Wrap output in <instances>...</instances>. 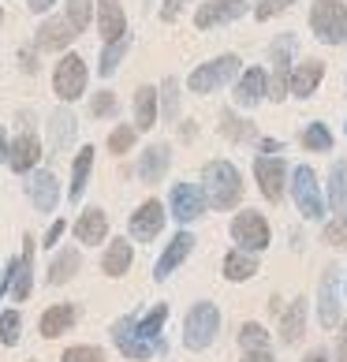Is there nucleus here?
<instances>
[{"instance_id":"f257e3e1","label":"nucleus","mask_w":347,"mask_h":362,"mask_svg":"<svg viewBox=\"0 0 347 362\" xmlns=\"http://www.w3.org/2000/svg\"><path fill=\"white\" fill-rule=\"evenodd\" d=\"M202 198H206V209H217V213H228L243 202V172H239L232 160H206L202 168Z\"/></svg>"},{"instance_id":"f03ea898","label":"nucleus","mask_w":347,"mask_h":362,"mask_svg":"<svg viewBox=\"0 0 347 362\" xmlns=\"http://www.w3.org/2000/svg\"><path fill=\"white\" fill-rule=\"evenodd\" d=\"M220 337V310L217 303L209 299H198L191 310L183 314V347L187 351H209L213 344Z\"/></svg>"},{"instance_id":"7ed1b4c3","label":"nucleus","mask_w":347,"mask_h":362,"mask_svg":"<svg viewBox=\"0 0 347 362\" xmlns=\"http://www.w3.org/2000/svg\"><path fill=\"white\" fill-rule=\"evenodd\" d=\"M288 191H291V202H295V209L302 213V221L317 224V221L329 217L325 191H322V183H317V172H314L310 165H295V168H291Z\"/></svg>"},{"instance_id":"20e7f679","label":"nucleus","mask_w":347,"mask_h":362,"mask_svg":"<svg viewBox=\"0 0 347 362\" xmlns=\"http://www.w3.org/2000/svg\"><path fill=\"white\" fill-rule=\"evenodd\" d=\"M239 71H243V60H239L235 52H220V57L198 64V68L187 75V90L198 93V98H206V93H217L220 86L235 83Z\"/></svg>"},{"instance_id":"39448f33","label":"nucleus","mask_w":347,"mask_h":362,"mask_svg":"<svg viewBox=\"0 0 347 362\" xmlns=\"http://www.w3.org/2000/svg\"><path fill=\"white\" fill-rule=\"evenodd\" d=\"M306 19H310V30L322 45L329 49L347 45V4L343 0H314Z\"/></svg>"},{"instance_id":"423d86ee","label":"nucleus","mask_w":347,"mask_h":362,"mask_svg":"<svg viewBox=\"0 0 347 362\" xmlns=\"http://www.w3.org/2000/svg\"><path fill=\"white\" fill-rule=\"evenodd\" d=\"M86 83H90V71H86V60L78 57V52H64L57 60V68H52V93L71 105L86 93Z\"/></svg>"},{"instance_id":"0eeeda50","label":"nucleus","mask_w":347,"mask_h":362,"mask_svg":"<svg viewBox=\"0 0 347 362\" xmlns=\"http://www.w3.org/2000/svg\"><path fill=\"white\" fill-rule=\"evenodd\" d=\"M232 243L247 254H265L273 243V228L258 209H243L232 217Z\"/></svg>"},{"instance_id":"6e6552de","label":"nucleus","mask_w":347,"mask_h":362,"mask_svg":"<svg viewBox=\"0 0 347 362\" xmlns=\"http://www.w3.org/2000/svg\"><path fill=\"white\" fill-rule=\"evenodd\" d=\"M340 265H325L322 280H317V325L336 329L343 321V303H340Z\"/></svg>"},{"instance_id":"1a4fd4ad","label":"nucleus","mask_w":347,"mask_h":362,"mask_svg":"<svg viewBox=\"0 0 347 362\" xmlns=\"http://www.w3.org/2000/svg\"><path fill=\"white\" fill-rule=\"evenodd\" d=\"M206 213V198H202V187L198 183H176L168 191V217L176 221V224H191V221H198Z\"/></svg>"},{"instance_id":"9d476101","label":"nucleus","mask_w":347,"mask_h":362,"mask_svg":"<svg viewBox=\"0 0 347 362\" xmlns=\"http://www.w3.org/2000/svg\"><path fill=\"white\" fill-rule=\"evenodd\" d=\"M165 202H157V198H146V202L131 213V221H127V232L135 243H153L157 235L165 232Z\"/></svg>"},{"instance_id":"9b49d317","label":"nucleus","mask_w":347,"mask_h":362,"mask_svg":"<svg viewBox=\"0 0 347 362\" xmlns=\"http://www.w3.org/2000/svg\"><path fill=\"white\" fill-rule=\"evenodd\" d=\"M250 11V0H206L194 11V26L198 30H217V26H228L235 19H243Z\"/></svg>"},{"instance_id":"f8f14e48","label":"nucleus","mask_w":347,"mask_h":362,"mask_svg":"<svg viewBox=\"0 0 347 362\" xmlns=\"http://www.w3.org/2000/svg\"><path fill=\"white\" fill-rule=\"evenodd\" d=\"M254 180H258V191L265 194V202H280L288 191V165L280 157H254Z\"/></svg>"},{"instance_id":"ddd939ff","label":"nucleus","mask_w":347,"mask_h":362,"mask_svg":"<svg viewBox=\"0 0 347 362\" xmlns=\"http://www.w3.org/2000/svg\"><path fill=\"white\" fill-rule=\"evenodd\" d=\"M112 344H116V351L124 355V358H131V362H150V358H157V347H150L139 332H135V314H124L112 325Z\"/></svg>"},{"instance_id":"4468645a","label":"nucleus","mask_w":347,"mask_h":362,"mask_svg":"<svg viewBox=\"0 0 347 362\" xmlns=\"http://www.w3.org/2000/svg\"><path fill=\"white\" fill-rule=\"evenodd\" d=\"M37 160H42V139L26 127L8 142V168L16 172V176H30V172L37 168Z\"/></svg>"},{"instance_id":"2eb2a0df","label":"nucleus","mask_w":347,"mask_h":362,"mask_svg":"<svg viewBox=\"0 0 347 362\" xmlns=\"http://www.w3.org/2000/svg\"><path fill=\"white\" fill-rule=\"evenodd\" d=\"M194 243H198V239H194L191 232H187V228H180V232L168 239V247L161 250V258H157V265H153V280H157V284H165V280H168L172 273H176L187 258H191Z\"/></svg>"},{"instance_id":"dca6fc26","label":"nucleus","mask_w":347,"mask_h":362,"mask_svg":"<svg viewBox=\"0 0 347 362\" xmlns=\"http://www.w3.org/2000/svg\"><path fill=\"white\" fill-rule=\"evenodd\" d=\"M26 198H30V206L37 213H57V206H60V180L52 176L49 168H34L30 176H26Z\"/></svg>"},{"instance_id":"f3484780","label":"nucleus","mask_w":347,"mask_h":362,"mask_svg":"<svg viewBox=\"0 0 347 362\" xmlns=\"http://www.w3.org/2000/svg\"><path fill=\"white\" fill-rule=\"evenodd\" d=\"M306 325H310V299H306V295H295V299L288 303V310L280 314V344L284 347L302 344Z\"/></svg>"},{"instance_id":"a211bd4d","label":"nucleus","mask_w":347,"mask_h":362,"mask_svg":"<svg viewBox=\"0 0 347 362\" xmlns=\"http://www.w3.org/2000/svg\"><path fill=\"white\" fill-rule=\"evenodd\" d=\"M265 93H269V71L265 68H243L235 75V105L239 109H254V105L265 101Z\"/></svg>"},{"instance_id":"6ab92c4d","label":"nucleus","mask_w":347,"mask_h":362,"mask_svg":"<svg viewBox=\"0 0 347 362\" xmlns=\"http://www.w3.org/2000/svg\"><path fill=\"white\" fill-rule=\"evenodd\" d=\"M71 232L83 247L105 243V239H109V213H105L101 206H86L83 213H78V221L71 224Z\"/></svg>"},{"instance_id":"aec40b11","label":"nucleus","mask_w":347,"mask_h":362,"mask_svg":"<svg viewBox=\"0 0 347 362\" xmlns=\"http://www.w3.org/2000/svg\"><path fill=\"white\" fill-rule=\"evenodd\" d=\"M75 30H71V23L68 19H45L42 26L34 30V49L37 52H68V45L75 42Z\"/></svg>"},{"instance_id":"412c9836","label":"nucleus","mask_w":347,"mask_h":362,"mask_svg":"<svg viewBox=\"0 0 347 362\" xmlns=\"http://www.w3.org/2000/svg\"><path fill=\"white\" fill-rule=\"evenodd\" d=\"M172 168V146L168 142H150L139 153V180L142 183H161Z\"/></svg>"},{"instance_id":"4be33fe9","label":"nucleus","mask_w":347,"mask_h":362,"mask_svg":"<svg viewBox=\"0 0 347 362\" xmlns=\"http://www.w3.org/2000/svg\"><path fill=\"white\" fill-rule=\"evenodd\" d=\"M165 321H168V303H153L146 314H135V332L150 344V347H157V355H165L168 351V344H165Z\"/></svg>"},{"instance_id":"5701e85b","label":"nucleus","mask_w":347,"mask_h":362,"mask_svg":"<svg viewBox=\"0 0 347 362\" xmlns=\"http://www.w3.org/2000/svg\"><path fill=\"white\" fill-rule=\"evenodd\" d=\"M322 83H325V60H302L288 75V93L291 98H314Z\"/></svg>"},{"instance_id":"b1692460","label":"nucleus","mask_w":347,"mask_h":362,"mask_svg":"<svg viewBox=\"0 0 347 362\" xmlns=\"http://www.w3.org/2000/svg\"><path fill=\"white\" fill-rule=\"evenodd\" d=\"M78 321V306L75 303H52L49 310L37 317V332H42L45 340H60L64 332H71Z\"/></svg>"},{"instance_id":"393cba45","label":"nucleus","mask_w":347,"mask_h":362,"mask_svg":"<svg viewBox=\"0 0 347 362\" xmlns=\"http://www.w3.org/2000/svg\"><path fill=\"white\" fill-rule=\"evenodd\" d=\"M34 235H26L23 239V254H19V265H16V276H11V303H26L30 299V291H34Z\"/></svg>"},{"instance_id":"a878e982","label":"nucleus","mask_w":347,"mask_h":362,"mask_svg":"<svg viewBox=\"0 0 347 362\" xmlns=\"http://www.w3.org/2000/svg\"><path fill=\"white\" fill-rule=\"evenodd\" d=\"M93 16H98L101 42H116V37L127 34V16L119 0H93Z\"/></svg>"},{"instance_id":"bb28decb","label":"nucleus","mask_w":347,"mask_h":362,"mask_svg":"<svg viewBox=\"0 0 347 362\" xmlns=\"http://www.w3.org/2000/svg\"><path fill=\"white\" fill-rule=\"evenodd\" d=\"M75 135H78V119H75V112L68 109V105H60V109L49 116V146H52V153H68Z\"/></svg>"},{"instance_id":"cd10ccee","label":"nucleus","mask_w":347,"mask_h":362,"mask_svg":"<svg viewBox=\"0 0 347 362\" xmlns=\"http://www.w3.org/2000/svg\"><path fill=\"white\" fill-rule=\"evenodd\" d=\"M131 262H135V247H131V239L127 235L109 239V247H105V254H101V273L119 280V276L131 273Z\"/></svg>"},{"instance_id":"c85d7f7f","label":"nucleus","mask_w":347,"mask_h":362,"mask_svg":"<svg viewBox=\"0 0 347 362\" xmlns=\"http://www.w3.org/2000/svg\"><path fill=\"white\" fill-rule=\"evenodd\" d=\"M325 206L332 209V217H347V160H332L325 183Z\"/></svg>"},{"instance_id":"c756f323","label":"nucleus","mask_w":347,"mask_h":362,"mask_svg":"<svg viewBox=\"0 0 347 362\" xmlns=\"http://www.w3.org/2000/svg\"><path fill=\"white\" fill-rule=\"evenodd\" d=\"M220 276L228 280V284H247L250 276L258 273V254H247V250H239L232 247L228 254H224V262H220Z\"/></svg>"},{"instance_id":"7c9ffc66","label":"nucleus","mask_w":347,"mask_h":362,"mask_svg":"<svg viewBox=\"0 0 347 362\" xmlns=\"http://www.w3.org/2000/svg\"><path fill=\"white\" fill-rule=\"evenodd\" d=\"M78 269H83V254H78V247H64V250L52 254L45 280H49L52 288H64V284H68V280H71Z\"/></svg>"},{"instance_id":"2f4dec72","label":"nucleus","mask_w":347,"mask_h":362,"mask_svg":"<svg viewBox=\"0 0 347 362\" xmlns=\"http://www.w3.org/2000/svg\"><path fill=\"white\" fill-rule=\"evenodd\" d=\"M93 146H78V153L71 160V183H68V202H78L90 187V172H93Z\"/></svg>"},{"instance_id":"473e14b6","label":"nucleus","mask_w":347,"mask_h":362,"mask_svg":"<svg viewBox=\"0 0 347 362\" xmlns=\"http://www.w3.org/2000/svg\"><path fill=\"white\" fill-rule=\"evenodd\" d=\"M157 127V86H139L135 90V131H153Z\"/></svg>"},{"instance_id":"72a5a7b5","label":"nucleus","mask_w":347,"mask_h":362,"mask_svg":"<svg viewBox=\"0 0 347 362\" xmlns=\"http://www.w3.org/2000/svg\"><path fill=\"white\" fill-rule=\"evenodd\" d=\"M220 135L228 139V142H254V139H261L258 135V124H250L247 116H235L232 109L220 112Z\"/></svg>"},{"instance_id":"f704fd0d","label":"nucleus","mask_w":347,"mask_h":362,"mask_svg":"<svg viewBox=\"0 0 347 362\" xmlns=\"http://www.w3.org/2000/svg\"><path fill=\"white\" fill-rule=\"evenodd\" d=\"M299 146H302L306 153H332V146H336V139H332V131L322 124V119H314V124H306V127H302Z\"/></svg>"},{"instance_id":"c9c22d12","label":"nucleus","mask_w":347,"mask_h":362,"mask_svg":"<svg viewBox=\"0 0 347 362\" xmlns=\"http://www.w3.org/2000/svg\"><path fill=\"white\" fill-rule=\"evenodd\" d=\"M131 52V34H124V37H116V42H105V49H101V57H98V75L101 78H109V75H116V68H119V60H124Z\"/></svg>"},{"instance_id":"e433bc0d","label":"nucleus","mask_w":347,"mask_h":362,"mask_svg":"<svg viewBox=\"0 0 347 362\" xmlns=\"http://www.w3.org/2000/svg\"><path fill=\"white\" fill-rule=\"evenodd\" d=\"M235 340H239L243 351H269V347H273V337H269V329H265L261 321H243Z\"/></svg>"},{"instance_id":"4c0bfd02","label":"nucleus","mask_w":347,"mask_h":362,"mask_svg":"<svg viewBox=\"0 0 347 362\" xmlns=\"http://www.w3.org/2000/svg\"><path fill=\"white\" fill-rule=\"evenodd\" d=\"M157 116H165L168 124L172 119H180V78H165L161 86H157Z\"/></svg>"},{"instance_id":"58836bf2","label":"nucleus","mask_w":347,"mask_h":362,"mask_svg":"<svg viewBox=\"0 0 347 362\" xmlns=\"http://www.w3.org/2000/svg\"><path fill=\"white\" fill-rule=\"evenodd\" d=\"M64 19L71 23L75 34H83L93 19V0H64Z\"/></svg>"},{"instance_id":"ea45409f","label":"nucleus","mask_w":347,"mask_h":362,"mask_svg":"<svg viewBox=\"0 0 347 362\" xmlns=\"http://www.w3.org/2000/svg\"><path fill=\"white\" fill-rule=\"evenodd\" d=\"M135 142H139L135 124H116L112 135H109V153H112V157H124V153L135 150Z\"/></svg>"},{"instance_id":"a19ab883","label":"nucleus","mask_w":347,"mask_h":362,"mask_svg":"<svg viewBox=\"0 0 347 362\" xmlns=\"http://www.w3.org/2000/svg\"><path fill=\"white\" fill-rule=\"evenodd\" d=\"M23 337V314L11 306V310L0 314V347H16Z\"/></svg>"},{"instance_id":"79ce46f5","label":"nucleus","mask_w":347,"mask_h":362,"mask_svg":"<svg viewBox=\"0 0 347 362\" xmlns=\"http://www.w3.org/2000/svg\"><path fill=\"white\" fill-rule=\"evenodd\" d=\"M119 112V98L112 90H98L90 98V116H98V119H112Z\"/></svg>"},{"instance_id":"37998d69","label":"nucleus","mask_w":347,"mask_h":362,"mask_svg":"<svg viewBox=\"0 0 347 362\" xmlns=\"http://www.w3.org/2000/svg\"><path fill=\"white\" fill-rule=\"evenodd\" d=\"M60 362H109V358H105V351L98 344H71L68 351L60 355Z\"/></svg>"},{"instance_id":"c03bdc74","label":"nucleus","mask_w":347,"mask_h":362,"mask_svg":"<svg viewBox=\"0 0 347 362\" xmlns=\"http://www.w3.org/2000/svg\"><path fill=\"white\" fill-rule=\"evenodd\" d=\"M322 239L329 247H347V217H329L322 228Z\"/></svg>"},{"instance_id":"a18cd8bd","label":"nucleus","mask_w":347,"mask_h":362,"mask_svg":"<svg viewBox=\"0 0 347 362\" xmlns=\"http://www.w3.org/2000/svg\"><path fill=\"white\" fill-rule=\"evenodd\" d=\"M288 8H291V0H258V4H254V19L265 23V19L280 16V11H288Z\"/></svg>"},{"instance_id":"49530a36","label":"nucleus","mask_w":347,"mask_h":362,"mask_svg":"<svg viewBox=\"0 0 347 362\" xmlns=\"http://www.w3.org/2000/svg\"><path fill=\"white\" fill-rule=\"evenodd\" d=\"M64 232H68V221H52V224H49V232H45V239H42V247H45V250H52V247H60V239H64Z\"/></svg>"},{"instance_id":"de8ad7c7","label":"nucleus","mask_w":347,"mask_h":362,"mask_svg":"<svg viewBox=\"0 0 347 362\" xmlns=\"http://www.w3.org/2000/svg\"><path fill=\"white\" fill-rule=\"evenodd\" d=\"M19 68L26 71V75H37V68H42V64H37V49L30 45V49H19Z\"/></svg>"},{"instance_id":"09e8293b","label":"nucleus","mask_w":347,"mask_h":362,"mask_svg":"<svg viewBox=\"0 0 347 362\" xmlns=\"http://www.w3.org/2000/svg\"><path fill=\"white\" fill-rule=\"evenodd\" d=\"M183 4H187V0H165V4H161V23H176Z\"/></svg>"},{"instance_id":"8fccbe9b","label":"nucleus","mask_w":347,"mask_h":362,"mask_svg":"<svg viewBox=\"0 0 347 362\" xmlns=\"http://www.w3.org/2000/svg\"><path fill=\"white\" fill-rule=\"evenodd\" d=\"M16 265H19V258H8V265L0 269V299L8 295V288H11V276H16Z\"/></svg>"},{"instance_id":"3c124183","label":"nucleus","mask_w":347,"mask_h":362,"mask_svg":"<svg viewBox=\"0 0 347 362\" xmlns=\"http://www.w3.org/2000/svg\"><path fill=\"white\" fill-rule=\"evenodd\" d=\"M336 355H332V362H347V321H340L336 325Z\"/></svg>"},{"instance_id":"603ef678","label":"nucleus","mask_w":347,"mask_h":362,"mask_svg":"<svg viewBox=\"0 0 347 362\" xmlns=\"http://www.w3.org/2000/svg\"><path fill=\"white\" fill-rule=\"evenodd\" d=\"M302 362H332V355H329V347L317 344V347H310V351L302 355Z\"/></svg>"},{"instance_id":"864d4df0","label":"nucleus","mask_w":347,"mask_h":362,"mask_svg":"<svg viewBox=\"0 0 347 362\" xmlns=\"http://www.w3.org/2000/svg\"><path fill=\"white\" fill-rule=\"evenodd\" d=\"M239 362H280V358L273 355V347H269V351H243Z\"/></svg>"},{"instance_id":"5fc2aeb1","label":"nucleus","mask_w":347,"mask_h":362,"mask_svg":"<svg viewBox=\"0 0 347 362\" xmlns=\"http://www.w3.org/2000/svg\"><path fill=\"white\" fill-rule=\"evenodd\" d=\"M26 8H30L34 16H49V11L57 8V0H26Z\"/></svg>"},{"instance_id":"6e6d98bb","label":"nucleus","mask_w":347,"mask_h":362,"mask_svg":"<svg viewBox=\"0 0 347 362\" xmlns=\"http://www.w3.org/2000/svg\"><path fill=\"white\" fill-rule=\"evenodd\" d=\"M258 150H261L265 157H276L280 150H284V142H276V139H258Z\"/></svg>"},{"instance_id":"4d7b16f0","label":"nucleus","mask_w":347,"mask_h":362,"mask_svg":"<svg viewBox=\"0 0 347 362\" xmlns=\"http://www.w3.org/2000/svg\"><path fill=\"white\" fill-rule=\"evenodd\" d=\"M0 165H8V135H4V127H0Z\"/></svg>"},{"instance_id":"13d9d810","label":"nucleus","mask_w":347,"mask_h":362,"mask_svg":"<svg viewBox=\"0 0 347 362\" xmlns=\"http://www.w3.org/2000/svg\"><path fill=\"white\" fill-rule=\"evenodd\" d=\"M0 26H4V8H0Z\"/></svg>"},{"instance_id":"bf43d9fd","label":"nucleus","mask_w":347,"mask_h":362,"mask_svg":"<svg viewBox=\"0 0 347 362\" xmlns=\"http://www.w3.org/2000/svg\"><path fill=\"white\" fill-rule=\"evenodd\" d=\"M343 135H347V124H343Z\"/></svg>"},{"instance_id":"052dcab7","label":"nucleus","mask_w":347,"mask_h":362,"mask_svg":"<svg viewBox=\"0 0 347 362\" xmlns=\"http://www.w3.org/2000/svg\"><path fill=\"white\" fill-rule=\"evenodd\" d=\"M343 295H347V284H343Z\"/></svg>"}]
</instances>
